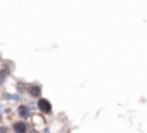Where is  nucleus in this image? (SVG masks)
<instances>
[{
	"label": "nucleus",
	"mask_w": 147,
	"mask_h": 133,
	"mask_svg": "<svg viewBox=\"0 0 147 133\" xmlns=\"http://www.w3.org/2000/svg\"><path fill=\"white\" fill-rule=\"evenodd\" d=\"M26 97L31 100H38L40 97H43V87L40 81H28L26 87Z\"/></svg>",
	"instance_id": "obj_1"
},
{
	"label": "nucleus",
	"mask_w": 147,
	"mask_h": 133,
	"mask_svg": "<svg viewBox=\"0 0 147 133\" xmlns=\"http://www.w3.org/2000/svg\"><path fill=\"white\" fill-rule=\"evenodd\" d=\"M36 112H38V114H43L45 118L52 116V114H54V105H52V102H50L47 97H40V99L36 100Z\"/></svg>",
	"instance_id": "obj_2"
},
{
	"label": "nucleus",
	"mask_w": 147,
	"mask_h": 133,
	"mask_svg": "<svg viewBox=\"0 0 147 133\" xmlns=\"http://www.w3.org/2000/svg\"><path fill=\"white\" fill-rule=\"evenodd\" d=\"M12 71H14V64H12L11 60H5V59H4L2 68H0V88H2V87L7 83V80L11 78Z\"/></svg>",
	"instance_id": "obj_3"
},
{
	"label": "nucleus",
	"mask_w": 147,
	"mask_h": 133,
	"mask_svg": "<svg viewBox=\"0 0 147 133\" xmlns=\"http://www.w3.org/2000/svg\"><path fill=\"white\" fill-rule=\"evenodd\" d=\"M36 111L30 105V104H24V102H19L18 105H16V116L19 118V119H31V116L35 114Z\"/></svg>",
	"instance_id": "obj_4"
},
{
	"label": "nucleus",
	"mask_w": 147,
	"mask_h": 133,
	"mask_svg": "<svg viewBox=\"0 0 147 133\" xmlns=\"http://www.w3.org/2000/svg\"><path fill=\"white\" fill-rule=\"evenodd\" d=\"M11 130H12V133H28L30 131V123L26 121V119H14L12 123H11Z\"/></svg>",
	"instance_id": "obj_5"
},
{
	"label": "nucleus",
	"mask_w": 147,
	"mask_h": 133,
	"mask_svg": "<svg viewBox=\"0 0 147 133\" xmlns=\"http://www.w3.org/2000/svg\"><path fill=\"white\" fill-rule=\"evenodd\" d=\"M0 100L2 102H16V104H19V102H23V95L18 93V92H2L0 93Z\"/></svg>",
	"instance_id": "obj_6"
},
{
	"label": "nucleus",
	"mask_w": 147,
	"mask_h": 133,
	"mask_svg": "<svg viewBox=\"0 0 147 133\" xmlns=\"http://www.w3.org/2000/svg\"><path fill=\"white\" fill-rule=\"evenodd\" d=\"M26 87H28V81H24V80H19V81L16 83L18 93H21V95H26Z\"/></svg>",
	"instance_id": "obj_7"
},
{
	"label": "nucleus",
	"mask_w": 147,
	"mask_h": 133,
	"mask_svg": "<svg viewBox=\"0 0 147 133\" xmlns=\"http://www.w3.org/2000/svg\"><path fill=\"white\" fill-rule=\"evenodd\" d=\"M0 133H9V128L7 126H0Z\"/></svg>",
	"instance_id": "obj_8"
},
{
	"label": "nucleus",
	"mask_w": 147,
	"mask_h": 133,
	"mask_svg": "<svg viewBox=\"0 0 147 133\" xmlns=\"http://www.w3.org/2000/svg\"><path fill=\"white\" fill-rule=\"evenodd\" d=\"M5 112H7V111H5V109H4V105H2V104H0V118H2V116H4V114H5Z\"/></svg>",
	"instance_id": "obj_9"
},
{
	"label": "nucleus",
	"mask_w": 147,
	"mask_h": 133,
	"mask_svg": "<svg viewBox=\"0 0 147 133\" xmlns=\"http://www.w3.org/2000/svg\"><path fill=\"white\" fill-rule=\"evenodd\" d=\"M42 133H52V131L49 130V126H43V128H42Z\"/></svg>",
	"instance_id": "obj_10"
}]
</instances>
